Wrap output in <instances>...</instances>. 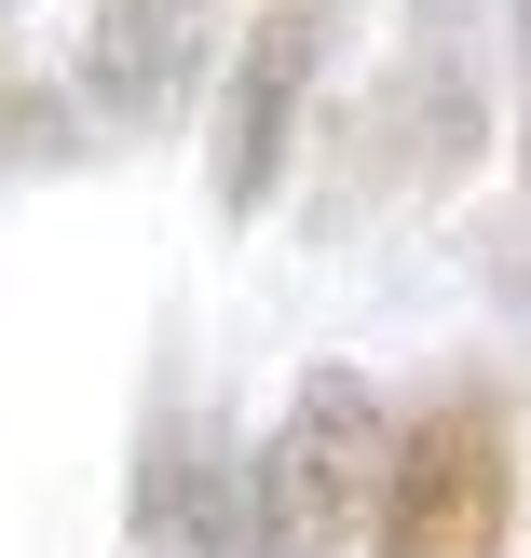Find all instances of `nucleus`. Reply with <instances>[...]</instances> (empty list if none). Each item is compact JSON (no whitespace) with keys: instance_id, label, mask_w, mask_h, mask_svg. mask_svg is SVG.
Wrapping results in <instances>:
<instances>
[{"instance_id":"1","label":"nucleus","mask_w":531,"mask_h":558,"mask_svg":"<svg viewBox=\"0 0 531 558\" xmlns=\"http://www.w3.org/2000/svg\"><path fill=\"white\" fill-rule=\"evenodd\" d=\"M505 532H518V409L491 381H450L382 450L369 558H505Z\"/></svg>"},{"instance_id":"2","label":"nucleus","mask_w":531,"mask_h":558,"mask_svg":"<svg viewBox=\"0 0 531 558\" xmlns=\"http://www.w3.org/2000/svg\"><path fill=\"white\" fill-rule=\"evenodd\" d=\"M382 450H396L382 396L354 368H314L273 423L260 477H245V558H341L382 505Z\"/></svg>"},{"instance_id":"3","label":"nucleus","mask_w":531,"mask_h":558,"mask_svg":"<svg viewBox=\"0 0 531 558\" xmlns=\"http://www.w3.org/2000/svg\"><path fill=\"white\" fill-rule=\"evenodd\" d=\"M327 69V0H273L245 27V69H232V109H218V205L260 218L273 178H287V136H300V96Z\"/></svg>"},{"instance_id":"4","label":"nucleus","mask_w":531,"mask_h":558,"mask_svg":"<svg viewBox=\"0 0 531 558\" xmlns=\"http://www.w3.org/2000/svg\"><path fill=\"white\" fill-rule=\"evenodd\" d=\"M191 69H205V0H96L82 14V109L123 136L178 123Z\"/></svg>"},{"instance_id":"5","label":"nucleus","mask_w":531,"mask_h":558,"mask_svg":"<svg viewBox=\"0 0 531 558\" xmlns=\"http://www.w3.org/2000/svg\"><path fill=\"white\" fill-rule=\"evenodd\" d=\"M136 558H245V532H205V490H191V518H178V490H164V463H150V490H136Z\"/></svg>"},{"instance_id":"6","label":"nucleus","mask_w":531,"mask_h":558,"mask_svg":"<svg viewBox=\"0 0 531 558\" xmlns=\"http://www.w3.org/2000/svg\"><path fill=\"white\" fill-rule=\"evenodd\" d=\"M518 41H531V0H518ZM518 163H531V96H518Z\"/></svg>"}]
</instances>
